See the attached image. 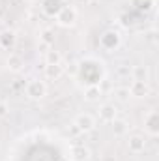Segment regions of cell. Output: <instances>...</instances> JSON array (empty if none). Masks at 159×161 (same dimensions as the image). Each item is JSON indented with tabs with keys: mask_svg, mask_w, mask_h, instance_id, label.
I'll use <instances>...</instances> for the list:
<instances>
[{
	"mask_svg": "<svg viewBox=\"0 0 159 161\" xmlns=\"http://www.w3.org/2000/svg\"><path fill=\"white\" fill-rule=\"evenodd\" d=\"M54 19H56V23H58L60 26L69 28V26H73V25L77 23V9H75L73 6H64V8L60 9V13H58Z\"/></svg>",
	"mask_w": 159,
	"mask_h": 161,
	"instance_id": "1",
	"label": "cell"
},
{
	"mask_svg": "<svg viewBox=\"0 0 159 161\" xmlns=\"http://www.w3.org/2000/svg\"><path fill=\"white\" fill-rule=\"evenodd\" d=\"M26 96L30 99H43L47 96V84L40 79H32L26 84Z\"/></svg>",
	"mask_w": 159,
	"mask_h": 161,
	"instance_id": "2",
	"label": "cell"
},
{
	"mask_svg": "<svg viewBox=\"0 0 159 161\" xmlns=\"http://www.w3.org/2000/svg\"><path fill=\"white\" fill-rule=\"evenodd\" d=\"M120 43H122V38H120V34L116 30L105 32V34L101 36V40H99V45H101L105 51H114V49H118Z\"/></svg>",
	"mask_w": 159,
	"mask_h": 161,
	"instance_id": "3",
	"label": "cell"
},
{
	"mask_svg": "<svg viewBox=\"0 0 159 161\" xmlns=\"http://www.w3.org/2000/svg\"><path fill=\"white\" fill-rule=\"evenodd\" d=\"M75 127L82 131V133H88V131H92L94 127H96V118L92 116V114H88V113H80L75 116Z\"/></svg>",
	"mask_w": 159,
	"mask_h": 161,
	"instance_id": "4",
	"label": "cell"
},
{
	"mask_svg": "<svg viewBox=\"0 0 159 161\" xmlns=\"http://www.w3.org/2000/svg\"><path fill=\"white\" fill-rule=\"evenodd\" d=\"M144 129L152 137H157L159 135V113L157 111H150L144 116Z\"/></svg>",
	"mask_w": 159,
	"mask_h": 161,
	"instance_id": "5",
	"label": "cell"
},
{
	"mask_svg": "<svg viewBox=\"0 0 159 161\" xmlns=\"http://www.w3.org/2000/svg\"><path fill=\"white\" fill-rule=\"evenodd\" d=\"M64 6H66V0H41V9L49 17H56Z\"/></svg>",
	"mask_w": 159,
	"mask_h": 161,
	"instance_id": "6",
	"label": "cell"
},
{
	"mask_svg": "<svg viewBox=\"0 0 159 161\" xmlns=\"http://www.w3.org/2000/svg\"><path fill=\"white\" fill-rule=\"evenodd\" d=\"M127 88H129V94L133 97H148L150 96V86L144 80H133Z\"/></svg>",
	"mask_w": 159,
	"mask_h": 161,
	"instance_id": "7",
	"label": "cell"
},
{
	"mask_svg": "<svg viewBox=\"0 0 159 161\" xmlns=\"http://www.w3.org/2000/svg\"><path fill=\"white\" fill-rule=\"evenodd\" d=\"M144 148H146L144 137H140V135H131V137L127 139V150H129L131 154H142Z\"/></svg>",
	"mask_w": 159,
	"mask_h": 161,
	"instance_id": "8",
	"label": "cell"
},
{
	"mask_svg": "<svg viewBox=\"0 0 159 161\" xmlns=\"http://www.w3.org/2000/svg\"><path fill=\"white\" fill-rule=\"evenodd\" d=\"M116 114H118V109H116V105H112V103H105V105L99 107V120L101 122L111 124V122L116 118Z\"/></svg>",
	"mask_w": 159,
	"mask_h": 161,
	"instance_id": "9",
	"label": "cell"
},
{
	"mask_svg": "<svg viewBox=\"0 0 159 161\" xmlns=\"http://www.w3.org/2000/svg\"><path fill=\"white\" fill-rule=\"evenodd\" d=\"M69 158H71V161H88L90 159V150L82 144L71 146L69 148Z\"/></svg>",
	"mask_w": 159,
	"mask_h": 161,
	"instance_id": "10",
	"label": "cell"
},
{
	"mask_svg": "<svg viewBox=\"0 0 159 161\" xmlns=\"http://www.w3.org/2000/svg\"><path fill=\"white\" fill-rule=\"evenodd\" d=\"M6 64H8V69L13 71V73H19V71H23V68H25V60H23V56L17 54V53H11V54L8 56Z\"/></svg>",
	"mask_w": 159,
	"mask_h": 161,
	"instance_id": "11",
	"label": "cell"
},
{
	"mask_svg": "<svg viewBox=\"0 0 159 161\" xmlns=\"http://www.w3.org/2000/svg\"><path fill=\"white\" fill-rule=\"evenodd\" d=\"M64 75V66L62 64H47L45 66V77L49 80H58Z\"/></svg>",
	"mask_w": 159,
	"mask_h": 161,
	"instance_id": "12",
	"label": "cell"
},
{
	"mask_svg": "<svg viewBox=\"0 0 159 161\" xmlns=\"http://www.w3.org/2000/svg\"><path fill=\"white\" fill-rule=\"evenodd\" d=\"M111 124H112V133H114V137H123V135L129 131V124L125 120H122V118H114Z\"/></svg>",
	"mask_w": 159,
	"mask_h": 161,
	"instance_id": "13",
	"label": "cell"
},
{
	"mask_svg": "<svg viewBox=\"0 0 159 161\" xmlns=\"http://www.w3.org/2000/svg\"><path fill=\"white\" fill-rule=\"evenodd\" d=\"M131 75H133V80H144V82H148V79H150L148 66H135L131 69Z\"/></svg>",
	"mask_w": 159,
	"mask_h": 161,
	"instance_id": "14",
	"label": "cell"
},
{
	"mask_svg": "<svg viewBox=\"0 0 159 161\" xmlns=\"http://www.w3.org/2000/svg\"><path fill=\"white\" fill-rule=\"evenodd\" d=\"M99 97H101V88H99V84L86 86V90H84V99H88V101H97Z\"/></svg>",
	"mask_w": 159,
	"mask_h": 161,
	"instance_id": "15",
	"label": "cell"
},
{
	"mask_svg": "<svg viewBox=\"0 0 159 161\" xmlns=\"http://www.w3.org/2000/svg\"><path fill=\"white\" fill-rule=\"evenodd\" d=\"M13 43H15V32H13V30H4V32L0 34V45H2L4 49H11Z\"/></svg>",
	"mask_w": 159,
	"mask_h": 161,
	"instance_id": "16",
	"label": "cell"
},
{
	"mask_svg": "<svg viewBox=\"0 0 159 161\" xmlns=\"http://www.w3.org/2000/svg\"><path fill=\"white\" fill-rule=\"evenodd\" d=\"M45 64H62V54L56 49H49L45 53Z\"/></svg>",
	"mask_w": 159,
	"mask_h": 161,
	"instance_id": "17",
	"label": "cell"
},
{
	"mask_svg": "<svg viewBox=\"0 0 159 161\" xmlns=\"http://www.w3.org/2000/svg\"><path fill=\"white\" fill-rule=\"evenodd\" d=\"M41 41H43L47 47H51V45L54 43V32H52L51 28H45V30H41Z\"/></svg>",
	"mask_w": 159,
	"mask_h": 161,
	"instance_id": "18",
	"label": "cell"
},
{
	"mask_svg": "<svg viewBox=\"0 0 159 161\" xmlns=\"http://www.w3.org/2000/svg\"><path fill=\"white\" fill-rule=\"evenodd\" d=\"M114 96H116V99H120V101H127V99L131 97L127 86H118V88L114 90Z\"/></svg>",
	"mask_w": 159,
	"mask_h": 161,
	"instance_id": "19",
	"label": "cell"
},
{
	"mask_svg": "<svg viewBox=\"0 0 159 161\" xmlns=\"http://www.w3.org/2000/svg\"><path fill=\"white\" fill-rule=\"evenodd\" d=\"M6 114H8V105L0 103V116H6Z\"/></svg>",
	"mask_w": 159,
	"mask_h": 161,
	"instance_id": "20",
	"label": "cell"
},
{
	"mask_svg": "<svg viewBox=\"0 0 159 161\" xmlns=\"http://www.w3.org/2000/svg\"><path fill=\"white\" fill-rule=\"evenodd\" d=\"M4 17H6V6H4V4L0 2V21H2Z\"/></svg>",
	"mask_w": 159,
	"mask_h": 161,
	"instance_id": "21",
	"label": "cell"
}]
</instances>
